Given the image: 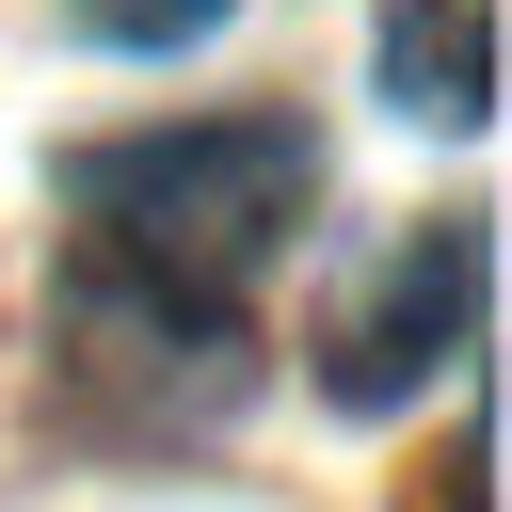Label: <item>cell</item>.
<instances>
[{"mask_svg":"<svg viewBox=\"0 0 512 512\" xmlns=\"http://www.w3.org/2000/svg\"><path fill=\"white\" fill-rule=\"evenodd\" d=\"M64 208L96 224V272L192 304V320H240L272 288V256L304 240L320 208V144L288 112H208V128H128V144H80L64 160Z\"/></svg>","mask_w":512,"mask_h":512,"instance_id":"obj_1","label":"cell"},{"mask_svg":"<svg viewBox=\"0 0 512 512\" xmlns=\"http://www.w3.org/2000/svg\"><path fill=\"white\" fill-rule=\"evenodd\" d=\"M480 336V224H400V256L336 304V336H320V384L352 400V416H384V400H416L448 352Z\"/></svg>","mask_w":512,"mask_h":512,"instance_id":"obj_2","label":"cell"},{"mask_svg":"<svg viewBox=\"0 0 512 512\" xmlns=\"http://www.w3.org/2000/svg\"><path fill=\"white\" fill-rule=\"evenodd\" d=\"M384 96L416 128H496V0H384Z\"/></svg>","mask_w":512,"mask_h":512,"instance_id":"obj_3","label":"cell"},{"mask_svg":"<svg viewBox=\"0 0 512 512\" xmlns=\"http://www.w3.org/2000/svg\"><path fill=\"white\" fill-rule=\"evenodd\" d=\"M240 0H80V32H112V48H192V32H224Z\"/></svg>","mask_w":512,"mask_h":512,"instance_id":"obj_4","label":"cell"},{"mask_svg":"<svg viewBox=\"0 0 512 512\" xmlns=\"http://www.w3.org/2000/svg\"><path fill=\"white\" fill-rule=\"evenodd\" d=\"M480 480H496V448H480V432H464V448H448V480H432V496H416V512H496V496H480Z\"/></svg>","mask_w":512,"mask_h":512,"instance_id":"obj_5","label":"cell"}]
</instances>
